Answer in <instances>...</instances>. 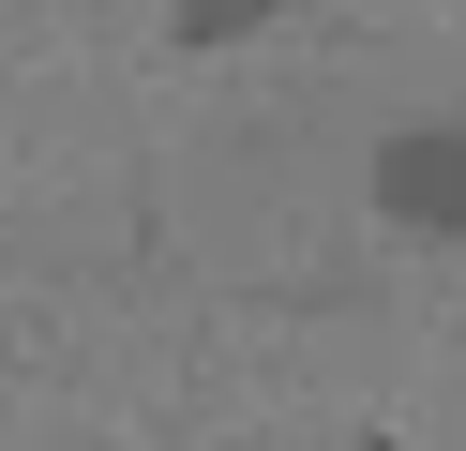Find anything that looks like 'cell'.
<instances>
[{"instance_id": "2", "label": "cell", "mask_w": 466, "mask_h": 451, "mask_svg": "<svg viewBox=\"0 0 466 451\" xmlns=\"http://www.w3.org/2000/svg\"><path fill=\"white\" fill-rule=\"evenodd\" d=\"M286 0H181V46H241V30H271Z\"/></svg>"}, {"instance_id": "3", "label": "cell", "mask_w": 466, "mask_h": 451, "mask_svg": "<svg viewBox=\"0 0 466 451\" xmlns=\"http://www.w3.org/2000/svg\"><path fill=\"white\" fill-rule=\"evenodd\" d=\"M361 451H391V436H361Z\"/></svg>"}, {"instance_id": "1", "label": "cell", "mask_w": 466, "mask_h": 451, "mask_svg": "<svg viewBox=\"0 0 466 451\" xmlns=\"http://www.w3.org/2000/svg\"><path fill=\"white\" fill-rule=\"evenodd\" d=\"M376 210L421 226V241H466V120H406L376 150Z\"/></svg>"}]
</instances>
